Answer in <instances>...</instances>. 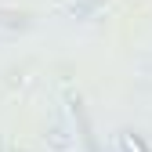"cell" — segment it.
<instances>
[{
    "label": "cell",
    "instance_id": "6da1fadb",
    "mask_svg": "<svg viewBox=\"0 0 152 152\" xmlns=\"http://www.w3.org/2000/svg\"><path fill=\"white\" fill-rule=\"evenodd\" d=\"M120 141H123V148H127V152H145V145H141V141H138L134 134H123Z\"/></svg>",
    "mask_w": 152,
    "mask_h": 152
}]
</instances>
